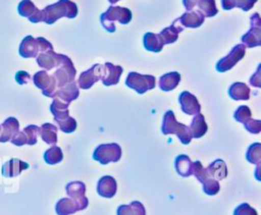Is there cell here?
Returning a JSON list of instances; mask_svg holds the SVG:
<instances>
[{
    "mask_svg": "<svg viewBox=\"0 0 261 215\" xmlns=\"http://www.w3.org/2000/svg\"><path fill=\"white\" fill-rule=\"evenodd\" d=\"M132 20V11L126 7L109 6L108 9L100 15V22L102 26L109 33H114L116 28L114 21L121 24H127Z\"/></svg>",
    "mask_w": 261,
    "mask_h": 215,
    "instance_id": "2",
    "label": "cell"
},
{
    "mask_svg": "<svg viewBox=\"0 0 261 215\" xmlns=\"http://www.w3.org/2000/svg\"><path fill=\"white\" fill-rule=\"evenodd\" d=\"M189 128L192 133V138H195V139L202 138L207 132V129H208L204 115L201 113L195 114Z\"/></svg>",
    "mask_w": 261,
    "mask_h": 215,
    "instance_id": "25",
    "label": "cell"
},
{
    "mask_svg": "<svg viewBox=\"0 0 261 215\" xmlns=\"http://www.w3.org/2000/svg\"><path fill=\"white\" fill-rule=\"evenodd\" d=\"M122 71H123L122 66L114 65L111 62H106L102 67L101 79L103 85L107 87L117 85Z\"/></svg>",
    "mask_w": 261,
    "mask_h": 215,
    "instance_id": "15",
    "label": "cell"
},
{
    "mask_svg": "<svg viewBox=\"0 0 261 215\" xmlns=\"http://www.w3.org/2000/svg\"><path fill=\"white\" fill-rule=\"evenodd\" d=\"M233 215H258L257 211L247 203L239 205L233 210Z\"/></svg>",
    "mask_w": 261,
    "mask_h": 215,
    "instance_id": "41",
    "label": "cell"
},
{
    "mask_svg": "<svg viewBox=\"0 0 261 215\" xmlns=\"http://www.w3.org/2000/svg\"><path fill=\"white\" fill-rule=\"evenodd\" d=\"M233 118L237 121L244 123L245 121H247L248 119L251 118V110H250V108L248 106H246V105L239 106V108L233 113Z\"/></svg>",
    "mask_w": 261,
    "mask_h": 215,
    "instance_id": "40",
    "label": "cell"
},
{
    "mask_svg": "<svg viewBox=\"0 0 261 215\" xmlns=\"http://www.w3.org/2000/svg\"><path fill=\"white\" fill-rule=\"evenodd\" d=\"M57 126H55L52 123L46 122L43 123L40 127L39 135L46 144L55 145L57 143Z\"/></svg>",
    "mask_w": 261,
    "mask_h": 215,
    "instance_id": "30",
    "label": "cell"
},
{
    "mask_svg": "<svg viewBox=\"0 0 261 215\" xmlns=\"http://www.w3.org/2000/svg\"><path fill=\"white\" fill-rule=\"evenodd\" d=\"M36 59L40 67H43L46 70H51L52 68L59 66L61 61V54H57L53 50H47L40 52Z\"/></svg>",
    "mask_w": 261,
    "mask_h": 215,
    "instance_id": "17",
    "label": "cell"
},
{
    "mask_svg": "<svg viewBox=\"0 0 261 215\" xmlns=\"http://www.w3.org/2000/svg\"><path fill=\"white\" fill-rule=\"evenodd\" d=\"M206 169H207L210 177H212L216 180H221V179L225 178L227 175L226 164L221 159H216L215 161L210 163Z\"/></svg>",
    "mask_w": 261,
    "mask_h": 215,
    "instance_id": "29",
    "label": "cell"
},
{
    "mask_svg": "<svg viewBox=\"0 0 261 215\" xmlns=\"http://www.w3.org/2000/svg\"><path fill=\"white\" fill-rule=\"evenodd\" d=\"M29 168V164L17 158H12L2 166V175L5 177H15Z\"/></svg>",
    "mask_w": 261,
    "mask_h": 215,
    "instance_id": "21",
    "label": "cell"
},
{
    "mask_svg": "<svg viewBox=\"0 0 261 215\" xmlns=\"http://www.w3.org/2000/svg\"><path fill=\"white\" fill-rule=\"evenodd\" d=\"M81 210V206L71 198H62L56 203L55 206L57 215H70Z\"/></svg>",
    "mask_w": 261,
    "mask_h": 215,
    "instance_id": "24",
    "label": "cell"
},
{
    "mask_svg": "<svg viewBox=\"0 0 261 215\" xmlns=\"http://www.w3.org/2000/svg\"><path fill=\"white\" fill-rule=\"evenodd\" d=\"M180 82V74L177 71L165 73L159 78V88L164 92L174 90Z\"/></svg>",
    "mask_w": 261,
    "mask_h": 215,
    "instance_id": "26",
    "label": "cell"
},
{
    "mask_svg": "<svg viewBox=\"0 0 261 215\" xmlns=\"http://www.w3.org/2000/svg\"><path fill=\"white\" fill-rule=\"evenodd\" d=\"M68 106L69 104L58 99H53L50 105V111L54 116V120L57 122L59 129L65 133H70L76 128V120L69 116Z\"/></svg>",
    "mask_w": 261,
    "mask_h": 215,
    "instance_id": "3",
    "label": "cell"
},
{
    "mask_svg": "<svg viewBox=\"0 0 261 215\" xmlns=\"http://www.w3.org/2000/svg\"><path fill=\"white\" fill-rule=\"evenodd\" d=\"M102 65L94 64L90 69L81 73L77 84L83 90L90 89L96 82H98L102 76Z\"/></svg>",
    "mask_w": 261,
    "mask_h": 215,
    "instance_id": "13",
    "label": "cell"
},
{
    "mask_svg": "<svg viewBox=\"0 0 261 215\" xmlns=\"http://www.w3.org/2000/svg\"><path fill=\"white\" fill-rule=\"evenodd\" d=\"M76 69L70 58L64 54H61V61L53 76L56 80V88H62L65 85L74 80Z\"/></svg>",
    "mask_w": 261,
    "mask_h": 215,
    "instance_id": "5",
    "label": "cell"
},
{
    "mask_svg": "<svg viewBox=\"0 0 261 215\" xmlns=\"http://www.w3.org/2000/svg\"><path fill=\"white\" fill-rule=\"evenodd\" d=\"M108 1H109V2H110V3H111V4H114V3H116V2H118V1H119V0H108Z\"/></svg>",
    "mask_w": 261,
    "mask_h": 215,
    "instance_id": "48",
    "label": "cell"
},
{
    "mask_svg": "<svg viewBox=\"0 0 261 215\" xmlns=\"http://www.w3.org/2000/svg\"><path fill=\"white\" fill-rule=\"evenodd\" d=\"M257 1L258 0H221V6L224 10H230L233 7H239L244 11H249Z\"/></svg>",
    "mask_w": 261,
    "mask_h": 215,
    "instance_id": "33",
    "label": "cell"
},
{
    "mask_svg": "<svg viewBox=\"0 0 261 215\" xmlns=\"http://www.w3.org/2000/svg\"><path fill=\"white\" fill-rule=\"evenodd\" d=\"M125 85L135 90L138 94H144L156 86V78L152 74H140L135 71L128 72L125 78Z\"/></svg>",
    "mask_w": 261,
    "mask_h": 215,
    "instance_id": "7",
    "label": "cell"
},
{
    "mask_svg": "<svg viewBox=\"0 0 261 215\" xmlns=\"http://www.w3.org/2000/svg\"><path fill=\"white\" fill-rule=\"evenodd\" d=\"M43 21L47 24L54 23L61 17L74 18L77 15V6L70 0H58L46 6L43 10Z\"/></svg>",
    "mask_w": 261,
    "mask_h": 215,
    "instance_id": "1",
    "label": "cell"
},
{
    "mask_svg": "<svg viewBox=\"0 0 261 215\" xmlns=\"http://www.w3.org/2000/svg\"><path fill=\"white\" fill-rule=\"evenodd\" d=\"M117 184L114 177L110 175L102 176L97 183V193L103 198H112L116 194Z\"/></svg>",
    "mask_w": 261,
    "mask_h": 215,
    "instance_id": "18",
    "label": "cell"
},
{
    "mask_svg": "<svg viewBox=\"0 0 261 215\" xmlns=\"http://www.w3.org/2000/svg\"><path fill=\"white\" fill-rule=\"evenodd\" d=\"M143 43L145 49L151 52H160L164 46L159 35H156L151 32H148L144 35Z\"/></svg>",
    "mask_w": 261,
    "mask_h": 215,
    "instance_id": "31",
    "label": "cell"
},
{
    "mask_svg": "<svg viewBox=\"0 0 261 215\" xmlns=\"http://www.w3.org/2000/svg\"><path fill=\"white\" fill-rule=\"evenodd\" d=\"M251 28L242 37L243 44L248 48H253L261 45V19L259 13H254L250 17Z\"/></svg>",
    "mask_w": 261,
    "mask_h": 215,
    "instance_id": "8",
    "label": "cell"
},
{
    "mask_svg": "<svg viewBox=\"0 0 261 215\" xmlns=\"http://www.w3.org/2000/svg\"><path fill=\"white\" fill-rule=\"evenodd\" d=\"M18 53L23 58L37 57L39 54V45L37 39H35L33 36L24 37L20 42Z\"/></svg>",
    "mask_w": 261,
    "mask_h": 215,
    "instance_id": "22",
    "label": "cell"
},
{
    "mask_svg": "<svg viewBox=\"0 0 261 215\" xmlns=\"http://www.w3.org/2000/svg\"><path fill=\"white\" fill-rule=\"evenodd\" d=\"M202 184H203V192L206 195H209V196L216 195L219 192V190H220V185H219L218 180H216V179H214L212 177L207 179Z\"/></svg>",
    "mask_w": 261,
    "mask_h": 215,
    "instance_id": "39",
    "label": "cell"
},
{
    "mask_svg": "<svg viewBox=\"0 0 261 215\" xmlns=\"http://www.w3.org/2000/svg\"><path fill=\"white\" fill-rule=\"evenodd\" d=\"M204 18H205V16L203 15V13L200 10H197V11L190 10V11L185 12L180 17L176 18V20L182 28L186 26V28L196 29L203 24Z\"/></svg>",
    "mask_w": 261,
    "mask_h": 215,
    "instance_id": "19",
    "label": "cell"
},
{
    "mask_svg": "<svg viewBox=\"0 0 261 215\" xmlns=\"http://www.w3.org/2000/svg\"><path fill=\"white\" fill-rule=\"evenodd\" d=\"M246 54V46L244 44L236 45L230 52L216 63V70L218 72H225L231 69Z\"/></svg>",
    "mask_w": 261,
    "mask_h": 215,
    "instance_id": "9",
    "label": "cell"
},
{
    "mask_svg": "<svg viewBox=\"0 0 261 215\" xmlns=\"http://www.w3.org/2000/svg\"><path fill=\"white\" fill-rule=\"evenodd\" d=\"M37 42H38V45H39V52H44V51H47V50H53L52 44L48 40H46L45 38L39 37V38H37Z\"/></svg>",
    "mask_w": 261,
    "mask_h": 215,
    "instance_id": "44",
    "label": "cell"
},
{
    "mask_svg": "<svg viewBox=\"0 0 261 215\" xmlns=\"http://www.w3.org/2000/svg\"><path fill=\"white\" fill-rule=\"evenodd\" d=\"M174 166H175L176 172L184 177H188L193 174V162L185 154L178 155L175 158Z\"/></svg>",
    "mask_w": 261,
    "mask_h": 215,
    "instance_id": "28",
    "label": "cell"
},
{
    "mask_svg": "<svg viewBox=\"0 0 261 215\" xmlns=\"http://www.w3.org/2000/svg\"><path fill=\"white\" fill-rule=\"evenodd\" d=\"M121 154L122 151L118 144H102L95 149L93 153V159L103 165H106L109 162L119 161V159L121 158Z\"/></svg>",
    "mask_w": 261,
    "mask_h": 215,
    "instance_id": "6",
    "label": "cell"
},
{
    "mask_svg": "<svg viewBox=\"0 0 261 215\" xmlns=\"http://www.w3.org/2000/svg\"><path fill=\"white\" fill-rule=\"evenodd\" d=\"M228 96L232 100H249L250 99V88L244 83H233L228 88Z\"/></svg>",
    "mask_w": 261,
    "mask_h": 215,
    "instance_id": "27",
    "label": "cell"
},
{
    "mask_svg": "<svg viewBox=\"0 0 261 215\" xmlns=\"http://www.w3.org/2000/svg\"><path fill=\"white\" fill-rule=\"evenodd\" d=\"M22 131L24 132V135L27 137V145L33 146L37 143V138H38V135L40 132V127L39 126L31 124V125L25 126L22 129Z\"/></svg>",
    "mask_w": 261,
    "mask_h": 215,
    "instance_id": "38",
    "label": "cell"
},
{
    "mask_svg": "<svg viewBox=\"0 0 261 215\" xmlns=\"http://www.w3.org/2000/svg\"><path fill=\"white\" fill-rule=\"evenodd\" d=\"M197 5L199 10L206 17H212L218 13V9L215 5V0H199Z\"/></svg>",
    "mask_w": 261,
    "mask_h": 215,
    "instance_id": "35",
    "label": "cell"
},
{
    "mask_svg": "<svg viewBox=\"0 0 261 215\" xmlns=\"http://www.w3.org/2000/svg\"><path fill=\"white\" fill-rule=\"evenodd\" d=\"M198 1H199V0H182V4H184L185 8H186L188 11H190V10H192V9L197 5Z\"/></svg>",
    "mask_w": 261,
    "mask_h": 215,
    "instance_id": "47",
    "label": "cell"
},
{
    "mask_svg": "<svg viewBox=\"0 0 261 215\" xmlns=\"http://www.w3.org/2000/svg\"><path fill=\"white\" fill-rule=\"evenodd\" d=\"M246 159L252 164H260L261 162V144L260 143H254L249 146L246 153Z\"/></svg>",
    "mask_w": 261,
    "mask_h": 215,
    "instance_id": "36",
    "label": "cell"
},
{
    "mask_svg": "<svg viewBox=\"0 0 261 215\" xmlns=\"http://www.w3.org/2000/svg\"><path fill=\"white\" fill-rule=\"evenodd\" d=\"M35 86L42 90V94L46 97L52 96L56 90V80L53 75H49L46 70L37 71L33 76Z\"/></svg>",
    "mask_w": 261,
    "mask_h": 215,
    "instance_id": "10",
    "label": "cell"
},
{
    "mask_svg": "<svg viewBox=\"0 0 261 215\" xmlns=\"http://www.w3.org/2000/svg\"><path fill=\"white\" fill-rule=\"evenodd\" d=\"M66 194L69 198L74 200L82 208V210L86 209L89 205V200L85 196L86 193V184L82 181H72L66 184L65 186Z\"/></svg>",
    "mask_w": 261,
    "mask_h": 215,
    "instance_id": "11",
    "label": "cell"
},
{
    "mask_svg": "<svg viewBox=\"0 0 261 215\" xmlns=\"http://www.w3.org/2000/svg\"><path fill=\"white\" fill-rule=\"evenodd\" d=\"M193 174L196 176V178L201 183L205 182L207 179L210 178V175H209L207 169L203 167L202 163L199 160H197L193 163Z\"/></svg>",
    "mask_w": 261,
    "mask_h": 215,
    "instance_id": "37",
    "label": "cell"
},
{
    "mask_svg": "<svg viewBox=\"0 0 261 215\" xmlns=\"http://www.w3.org/2000/svg\"><path fill=\"white\" fill-rule=\"evenodd\" d=\"M30 79H31V75L29 74V72H27L24 70H19L15 74V80L19 85H24V84L29 83Z\"/></svg>",
    "mask_w": 261,
    "mask_h": 215,
    "instance_id": "45",
    "label": "cell"
},
{
    "mask_svg": "<svg viewBox=\"0 0 261 215\" xmlns=\"http://www.w3.org/2000/svg\"><path fill=\"white\" fill-rule=\"evenodd\" d=\"M182 30H184V28L175 19L170 26L163 29L158 35H159L163 45L172 44V43L176 42V40L178 38V34L180 32H182Z\"/></svg>",
    "mask_w": 261,
    "mask_h": 215,
    "instance_id": "23",
    "label": "cell"
},
{
    "mask_svg": "<svg viewBox=\"0 0 261 215\" xmlns=\"http://www.w3.org/2000/svg\"><path fill=\"white\" fill-rule=\"evenodd\" d=\"M116 213L117 215H146V210L141 202L133 201L129 205H120Z\"/></svg>",
    "mask_w": 261,
    "mask_h": 215,
    "instance_id": "32",
    "label": "cell"
},
{
    "mask_svg": "<svg viewBox=\"0 0 261 215\" xmlns=\"http://www.w3.org/2000/svg\"><path fill=\"white\" fill-rule=\"evenodd\" d=\"M161 131L163 135H176L180 143L184 145H188L192 141V133L189 126L177 122L172 110H168L164 113Z\"/></svg>",
    "mask_w": 261,
    "mask_h": 215,
    "instance_id": "4",
    "label": "cell"
},
{
    "mask_svg": "<svg viewBox=\"0 0 261 215\" xmlns=\"http://www.w3.org/2000/svg\"><path fill=\"white\" fill-rule=\"evenodd\" d=\"M10 142L15 145V146H23V145H27V137L24 135V132L21 130V131H17L16 135L10 140Z\"/></svg>",
    "mask_w": 261,
    "mask_h": 215,
    "instance_id": "43",
    "label": "cell"
},
{
    "mask_svg": "<svg viewBox=\"0 0 261 215\" xmlns=\"http://www.w3.org/2000/svg\"><path fill=\"white\" fill-rule=\"evenodd\" d=\"M62 159H63L62 150L57 146H53V147L49 148L44 153V160L47 164L54 165V164L61 162Z\"/></svg>",
    "mask_w": 261,
    "mask_h": 215,
    "instance_id": "34",
    "label": "cell"
},
{
    "mask_svg": "<svg viewBox=\"0 0 261 215\" xmlns=\"http://www.w3.org/2000/svg\"><path fill=\"white\" fill-rule=\"evenodd\" d=\"M18 130H19L18 120L15 117L6 118L1 124L0 143H6L10 141Z\"/></svg>",
    "mask_w": 261,
    "mask_h": 215,
    "instance_id": "20",
    "label": "cell"
},
{
    "mask_svg": "<svg viewBox=\"0 0 261 215\" xmlns=\"http://www.w3.org/2000/svg\"><path fill=\"white\" fill-rule=\"evenodd\" d=\"M181 111L188 115H195L200 113L201 105L195 95L188 91H184L178 96Z\"/></svg>",
    "mask_w": 261,
    "mask_h": 215,
    "instance_id": "12",
    "label": "cell"
},
{
    "mask_svg": "<svg viewBox=\"0 0 261 215\" xmlns=\"http://www.w3.org/2000/svg\"><path fill=\"white\" fill-rule=\"evenodd\" d=\"M79 95H80V91H79L77 85L73 80V82L65 85L62 88L56 89L55 92L52 94L51 98L58 99L66 104H69L71 101L77 99Z\"/></svg>",
    "mask_w": 261,
    "mask_h": 215,
    "instance_id": "16",
    "label": "cell"
},
{
    "mask_svg": "<svg viewBox=\"0 0 261 215\" xmlns=\"http://www.w3.org/2000/svg\"><path fill=\"white\" fill-rule=\"evenodd\" d=\"M0 130H1V125H0Z\"/></svg>",
    "mask_w": 261,
    "mask_h": 215,
    "instance_id": "49",
    "label": "cell"
},
{
    "mask_svg": "<svg viewBox=\"0 0 261 215\" xmlns=\"http://www.w3.org/2000/svg\"><path fill=\"white\" fill-rule=\"evenodd\" d=\"M260 67L261 65H258V68L256 70V72L251 76L250 78V85L256 88H260L261 87V79H260Z\"/></svg>",
    "mask_w": 261,
    "mask_h": 215,
    "instance_id": "46",
    "label": "cell"
},
{
    "mask_svg": "<svg viewBox=\"0 0 261 215\" xmlns=\"http://www.w3.org/2000/svg\"><path fill=\"white\" fill-rule=\"evenodd\" d=\"M17 11L19 15L23 17H28L29 20L33 23L43 21V12L38 9L36 5L31 0H22L19 2L17 6Z\"/></svg>",
    "mask_w": 261,
    "mask_h": 215,
    "instance_id": "14",
    "label": "cell"
},
{
    "mask_svg": "<svg viewBox=\"0 0 261 215\" xmlns=\"http://www.w3.org/2000/svg\"><path fill=\"white\" fill-rule=\"evenodd\" d=\"M244 126L251 133H259L261 131V120L250 118L244 122Z\"/></svg>",
    "mask_w": 261,
    "mask_h": 215,
    "instance_id": "42",
    "label": "cell"
}]
</instances>
